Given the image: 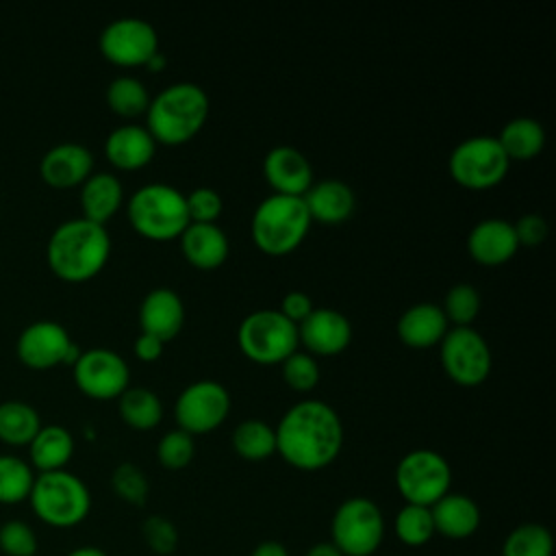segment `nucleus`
Returning <instances> with one entry per match:
<instances>
[{"mask_svg":"<svg viewBox=\"0 0 556 556\" xmlns=\"http://www.w3.org/2000/svg\"><path fill=\"white\" fill-rule=\"evenodd\" d=\"M276 452L300 471H319L334 463L343 447V424L321 400L293 404L274 428Z\"/></svg>","mask_w":556,"mask_h":556,"instance_id":"f257e3e1","label":"nucleus"},{"mask_svg":"<svg viewBox=\"0 0 556 556\" xmlns=\"http://www.w3.org/2000/svg\"><path fill=\"white\" fill-rule=\"evenodd\" d=\"M111 237L104 224L87 217L61 222L46 245V258L52 271L67 282L93 278L109 261Z\"/></svg>","mask_w":556,"mask_h":556,"instance_id":"f03ea898","label":"nucleus"},{"mask_svg":"<svg viewBox=\"0 0 556 556\" xmlns=\"http://www.w3.org/2000/svg\"><path fill=\"white\" fill-rule=\"evenodd\" d=\"M208 119V96L195 83H174L150 98L146 128L156 143L182 146Z\"/></svg>","mask_w":556,"mask_h":556,"instance_id":"7ed1b4c3","label":"nucleus"},{"mask_svg":"<svg viewBox=\"0 0 556 556\" xmlns=\"http://www.w3.org/2000/svg\"><path fill=\"white\" fill-rule=\"evenodd\" d=\"M311 224L313 222L302 198L271 193L254 208L250 235L261 252L269 256H285L300 248Z\"/></svg>","mask_w":556,"mask_h":556,"instance_id":"20e7f679","label":"nucleus"},{"mask_svg":"<svg viewBox=\"0 0 556 556\" xmlns=\"http://www.w3.org/2000/svg\"><path fill=\"white\" fill-rule=\"evenodd\" d=\"M28 502L37 519L50 528H74L91 510L87 484L67 469L37 473Z\"/></svg>","mask_w":556,"mask_h":556,"instance_id":"39448f33","label":"nucleus"},{"mask_svg":"<svg viewBox=\"0 0 556 556\" xmlns=\"http://www.w3.org/2000/svg\"><path fill=\"white\" fill-rule=\"evenodd\" d=\"M126 213L132 230L152 241L176 239L189 224L185 193L165 182L139 187L128 198Z\"/></svg>","mask_w":556,"mask_h":556,"instance_id":"423d86ee","label":"nucleus"},{"mask_svg":"<svg viewBox=\"0 0 556 556\" xmlns=\"http://www.w3.org/2000/svg\"><path fill=\"white\" fill-rule=\"evenodd\" d=\"M237 345L252 363L278 365L298 350V326L278 308L252 311L237 328Z\"/></svg>","mask_w":556,"mask_h":556,"instance_id":"0eeeda50","label":"nucleus"},{"mask_svg":"<svg viewBox=\"0 0 556 556\" xmlns=\"http://www.w3.org/2000/svg\"><path fill=\"white\" fill-rule=\"evenodd\" d=\"M384 515L369 497H348L330 521V543L343 556H371L384 541Z\"/></svg>","mask_w":556,"mask_h":556,"instance_id":"6e6552de","label":"nucleus"},{"mask_svg":"<svg viewBox=\"0 0 556 556\" xmlns=\"http://www.w3.org/2000/svg\"><path fill=\"white\" fill-rule=\"evenodd\" d=\"M508 167V156L491 135L463 139L447 159V169L454 182L471 191H484L500 185L506 178Z\"/></svg>","mask_w":556,"mask_h":556,"instance_id":"1a4fd4ad","label":"nucleus"},{"mask_svg":"<svg viewBox=\"0 0 556 556\" xmlns=\"http://www.w3.org/2000/svg\"><path fill=\"white\" fill-rule=\"evenodd\" d=\"M395 486L406 504L432 506L452 486V467L434 450H410L395 467Z\"/></svg>","mask_w":556,"mask_h":556,"instance_id":"9d476101","label":"nucleus"},{"mask_svg":"<svg viewBox=\"0 0 556 556\" xmlns=\"http://www.w3.org/2000/svg\"><path fill=\"white\" fill-rule=\"evenodd\" d=\"M441 365L447 378L460 387H478L491 374V350L471 326L450 328L439 343Z\"/></svg>","mask_w":556,"mask_h":556,"instance_id":"9b49d317","label":"nucleus"},{"mask_svg":"<svg viewBox=\"0 0 556 556\" xmlns=\"http://www.w3.org/2000/svg\"><path fill=\"white\" fill-rule=\"evenodd\" d=\"M230 413V393L217 380H195L176 400L178 428L193 434L217 430Z\"/></svg>","mask_w":556,"mask_h":556,"instance_id":"f8f14e48","label":"nucleus"},{"mask_svg":"<svg viewBox=\"0 0 556 556\" xmlns=\"http://www.w3.org/2000/svg\"><path fill=\"white\" fill-rule=\"evenodd\" d=\"M98 46L104 59L122 67L146 65L152 54L159 52V35L154 26L141 17H117L109 22Z\"/></svg>","mask_w":556,"mask_h":556,"instance_id":"ddd939ff","label":"nucleus"},{"mask_svg":"<svg viewBox=\"0 0 556 556\" xmlns=\"http://www.w3.org/2000/svg\"><path fill=\"white\" fill-rule=\"evenodd\" d=\"M80 352L83 350L72 341L67 328L52 319H37L28 324L17 337V356L35 369L54 367L59 363L74 365Z\"/></svg>","mask_w":556,"mask_h":556,"instance_id":"4468645a","label":"nucleus"},{"mask_svg":"<svg viewBox=\"0 0 556 556\" xmlns=\"http://www.w3.org/2000/svg\"><path fill=\"white\" fill-rule=\"evenodd\" d=\"M72 369L78 389L96 400L119 397L130 382L126 361L109 348L83 350Z\"/></svg>","mask_w":556,"mask_h":556,"instance_id":"2eb2a0df","label":"nucleus"},{"mask_svg":"<svg viewBox=\"0 0 556 556\" xmlns=\"http://www.w3.org/2000/svg\"><path fill=\"white\" fill-rule=\"evenodd\" d=\"M352 341V324L337 308H313L311 315L298 324V343L311 356H337L348 350Z\"/></svg>","mask_w":556,"mask_h":556,"instance_id":"dca6fc26","label":"nucleus"},{"mask_svg":"<svg viewBox=\"0 0 556 556\" xmlns=\"http://www.w3.org/2000/svg\"><path fill=\"white\" fill-rule=\"evenodd\" d=\"M263 174L274 193L302 198L313 185V165L293 146H276L265 154Z\"/></svg>","mask_w":556,"mask_h":556,"instance_id":"f3484780","label":"nucleus"},{"mask_svg":"<svg viewBox=\"0 0 556 556\" xmlns=\"http://www.w3.org/2000/svg\"><path fill=\"white\" fill-rule=\"evenodd\" d=\"M93 172V154L78 141H61L46 150L39 161L41 178L59 189L83 185Z\"/></svg>","mask_w":556,"mask_h":556,"instance_id":"a211bd4d","label":"nucleus"},{"mask_svg":"<svg viewBox=\"0 0 556 556\" xmlns=\"http://www.w3.org/2000/svg\"><path fill=\"white\" fill-rule=\"evenodd\" d=\"M467 250L478 265L497 267L508 263L517 250V237L513 224L500 217L480 219L467 235Z\"/></svg>","mask_w":556,"mask_h":556,"instance_id":"6ab92c4d","label":"nucleus"},{"mask_svg":"<svg viewBox=\"0 0 556 556\" xmlns=\"http://www.w3.org/2000/svg\"><path fill=\"white\" fill-rule=\"evenodd\" d=\"M185 324V304L174 289L156 287L148 291L139 304L141 332L161 339L163 343L178 337Z\"/></svg>","mask_w":556,"mask_h":556,"instance_id":"aec40b11","label":"nucleus"},{"mask_svg":"<svg viewBox=\"0 0 556 556\" xmlns=\"http://www.w3.org/2000/svg\"><path fill=\"white\" fill-rule=\"evenodd\" d=\"M156 141L146 126L122 124L113 128L104 139V154L117 169H141L154 159Z\"/></svg>","mask_w":556,"mask_h":556,"instance_id":"412c9836","label":"nucleus"},{"mask_svg":"<svg viewBox=\"0 0 556 556\" xmlns=\"http://www.w3.org/2000/svg\"><path fill=\"white\" fill-rule=\"evenodd\" d=\"M450 324L441 306L432 302H419L408 306L397 319V337L413 350H428L441 343Z\"/></svg>","mask_w":556,"mask_h":556,"instance_id":"4be33fe9","label":"nucleus"},{"mask_svg":"<svg viewBox=\"0 0 556 556\" xmlns=\"http://www.w3.org/2000/svg\"><path fill=\"white\" fill-rule=\"evenodd\" d=\"M304 206L308 211L311 222H319V224H341L345 222L356 206V198L354 191L348 182L343 180H319L313 182L311 189L302 195Z\"/></svg>","mask_w":556,"mask_h":556,"instance_id":"5701e85b","label":"nucleus"},{"mask_svg":"<svg viewBox=\"0 0 556 556\" xmlns=\"http://www.w3.org/2000/svg\"><path fill=\"white\" fill-rule=\"evenodd\" d=\"M178 239L185 261L198 269H217L230 252L228 237L217 224H187Z\"/></svg>","mask_w":556,"mask_h":556,"instance_id":"b1692460","label":"nucleus"},{"mask_svg":"<svg viewBox=\"0 0 556 556\" xmlns=\"http://www.w3.org/2000/svg\"><path fill=\"white\" fill-rule=\"evenodd\" d=\"M434 534H441L445 539H467L476 534L480 528V508L478 504L463 493H445L439 502L430 506Z\"/></svg>","mask_w":556,"mask_h":556,"instance_id":"393cba45","label":"nucleus"},{"mask_svg":"<svg viewBox=\"0 0 556 556\" xmlns=\"http://www.w3.org/2000/svg\"><path fill=\"white\" fill-rule=\"evenodd\" d=\"M124 200L122 180L109 172H91L87 180L80 185V206L83 217L104 224L111 219Z\"/></svg>","mask_w":556,"mask_h":556,"instance_id":"a878e982","label":"nucleus"},{"mask_svg":"<svg viewBox=\"0 0 556 556\" xmlns=\"http://www.w3.org/2000/svg\"><path fill=\"white\" fill-rule=\"evenodd\" d=\"M74 454V437L61 424H46L28 443L30 467L41 471L65 469Z\"/></svg>","mask_w":556,"mask_h":556,"instance_id":"bb28decb","label":"nucleus"},{"mask_svg":"<svg viewBox=\"0 0 556 556\" xmlns=\"http://www.w3.org/2000/svg\"><path fill=\"white\" fill-rule=\"evenodd\" d=\"M508 161H532L543 152L545 128L534 117H513L495 137Z\"/></svg>","mask_w":556,"mask_h":556,"instance_id":"cd10ccee","label":"nucleus"},{"mask_svg":"<svg viewBox=\"0 0 556 556\" xmlns=\"http://www.w3.org/2000/svg\"><path fill=\"white\" fill-rule=\"evenodd\" d=\"M41 428L39 413L24 400L0 402V439L9 445H28Z\"/></svg>","mask_w":556,"mask_h":556,"instance_id":"c85d7f7f","label":"nucleus"},{"mask_svg":"<svg viewBox=\"0 0 556 556\" xmlns=\"http://www.w3.org/2000/svg\"><path fill=\"white\" fill-rule=\"evenodd\" d=\"M119 417L135 430H152L163 419L161 397L146 387H128L119 397Z\"/></svg>","mask_w":556,"mask_h":556,"instance_id":"c756f323","label":"nucleus"},{"mask_svg":"<svg viewBox=\"0 0 556 556\" xmlns=\"http://www.w3.org/2000/svg\"><path fill=\"white\" fill-rule=\"evenodd\" d=\"M232 450L243 460H265L276 454V432L261 419H245L232 430Z\"/></svg>","mask_w":556,"mask_h":556,"instance_id":"7c9ffc66","label":"nucleus"},{"mask_svg":"<svg viewBox=\"0 0 556 556\" xmlns=\"http://www.w3.org/2000/svg\"><path fill=\"white\" fill-rule=\"evenodd\" d=\"M35 469L17 454H0V504H20L28 500Z\"/></svg>","mask_w":556,"mask_h":556,"instance_id":"2f4dec72","label":"nucleus"},{"mask_svg":"<svg viewBox=\"0 0 556 556\" xmlns=\"http://www.w3.org/2000/svg\"><path fill=\"white\" fill-rule=\"evenodd\" d=\"M106 104L122 117H137L148 111L150 93L135 76H115L106 87Z\"/></svg>","mask_w":556,"mask_h":556,"instance_id":"473e14b6","label":"nucleus"},{"mask_svg":"<svg viewBox=\"0 0 556 556\" xmlns=\"http://www.w3.org/2000/svg\"><path fill=\"white\" fill-rule=\"evenodd\" d=\"M554 536L541 523H521L502 543V556H552Z\"/></svg>","mask_w":556,"mask_h":556,"instance_id":"72a5a7b5","label":"nucleus"},{"mask_svg":"<svg viewBox=\"0 0 556 556\" xmlns=\"http://www.w3.org/2000/svg\"><path fill=\"white\" fill-rule=\"evenodd\" d=\"M395 536L408 547H421L434 536L432 513L428 506L404 504L393 519Z\"/></svg>","mask_w":556,"mask_h":556,"instance_id":"f704fd0d","label":"nucleus"},{"mask_svg":"<svg viewBox=\"0 0 556 556\" xmlns=\"http://www.w3.org/2000/svg\"><path fill=\"white\" fill-rule=\"evenodd\" d=\"M441 311H443L447 324H452V328L471 326V321L480 313V293H478V289L467 285V282L454 285L445 293Z\"/></svg>","mask_w":556,"mask_h":556,"instance_id":"c9c22d12","label":"nucleus"},{"mask_svg":"<svg viewBox=\"0 0 556 556\" xmlns=\"http://www.w3.org/2000/svg\"><path fill=\"white\" fill-rule=\"evenodd\" d=\"M111 486L119 500L132 506H143L148 502L150 484L135 463H119L111 473Z\"/></svg>","mask_w":556,"mask_h":556,"instance_id":"e433bc0d","label":"nucleus"},{"mask_svg":"<svg viewBox=\"0 0 556 556\" xmlns=\"http://www.w3.org/2000/svg\"><path fill=\"white\" fill-rule=\"evenodd\" d=\"M195 454V443L193 437L180 428L169 430L161 437L159 445H156V458L165 469L178 471L185 469Z\"/></svg>","mask_w":556,"mask_h":556,"instance_id":"4c0bfd02","label":"nucleus"},{"mask_svg":"<svg viewBox=\"0 0 556 556\" xmlns=\"http://www.w3.org/2000/svg\"><path fill=\"white\" fill-rule=\"evenodd\" d=\"M39 539L24 519H7L0 523V552L4 556H37Z\"/></svg>","mask_w":556,"mask_h":556,"instance_id":"58836bf2","label":"nucleus"},{"mask_svg":"<svg viewBox=\"0 0 556 556\" xmlns=\"http://www.w3.org/2000/svg\"><path fill=\"white\" fill-rule=\"evenodd\" d=\"M282 378L289 389L306 393L319 382V365L308 352H293L282 363Z\"/></svg>","mask_w":556,"mask_h":556,"instance_id":"ea45409f","label":"nucleus"},{"mask_svg":"<svg viewBox=\"0 0 556 556\" xmlns=\"http://www.w3.org/2000/svg\"><path fill=\"white\" fill-rule=\"evenodd\" d=\"M141 536L148 549L156 556H169L178 547V530L176 526L161 515H150L141 523Z\"/></svg>","mask_w":556,"mask_h":556,"instance_id":"a19ab883","label":"nucleus"},{"mask_svg":"<svg viewBox=\"0 0 556 556\" xmlns=\"http://www.w3.org/2000/svg\"><path fill=\"white\" fill-rule=\"evenodd\" d=\"M189 224H215L222 215V195L211 187H198L185 195Z\"/></svg>","mask_w":556,"mask_h":556,"instance_id":"79ce46f5","label":"nucleus"},{"mask_svg":"<svg viewBox=\"0 0 556 556\" xmlns=\"http://www.w3.org/2000/svg\"><path fill=\"white\" fill-rule=\"evenodd\" d=\"M519 248H536L547 237V222L539 213H526L513 224Z\"/></svg>","mask_w":556,"mask_h":556,"instance_id":"37998d69","label":"nucleus"},{"mask_svg":"<svg viewBox=\"0 0 556 556\" xmlns=\"http://www.w3.org/2000/svg\"><path fill=\"white\" fill-rule=\"evenodd\" d=\"M315 306H313V300L304 293V291H289L285 298H282V302H280V313L291 321V324H302L308 315H311V311H313Z\"/></svg>","mask_w":556,"mask_h":556,"instance_id":"c03bdc74","label":"nucleus"},{"mask_svg":"<svg viewBox=\"0 0 556 556\" xmlns=\"http://www.w3.org/2000/svg\"><path fill=\"white\" fill-rule=\"evenodd\" d=\"M163 341L152 337V334H146V332H139V337L135 339V356L143 363H152V361H159L161 354H163Z\"/></svg>","mask_w":556,"mask_h":556,"instance_id":"a18cd8bd","label":"nucleus"},{"mask_svg":"<svg viewBox=\"0 0 556 556\" xmlns=\"http://www.w3.org/2000/svg\"><path fill=\"white\" fill-rule=\"evenodd\" d=\"M250 556H289V552L280 541H261Z\"/></svg>","mask_w":556,"mask_h":556,"instance_id":"49530a36","label":"nucleus"},{"mask_svg":"<svg viewBox=\"0 0 556 556\" xmlns=\"http://www.w3.org/2000/svg\"><path fill=\"white\" fill-rule=\"evenodd\" d=\"M304 556H343V554L330 541H321V543L311 545Z\"/></svg>","mask_w":556,"mask_h":556,"instance_id":"de8ad7c7","label":"nucleus"},{"mask_svg":"<svg viewBox=\"0 0 556 556\" xmlns=\"http://www.w3.org/2000/svg\"><path fill=\"white\" fill-rule=\"evenodd\" d=\"M65 556H106V552L96 545H80V547H74L72 552H67Z\"/></svg>","mask_w":556,"mask_h":556,"instance_id":"09e8293b","label":"nucleus"},{"mask_svg":"<svg viewBox=\"0 0 556 556\" xmlns=\"http://www.w3.org/2000/svg\"><path fill=\"white\" fill-rule=\"evenodd\" d=\"M165 65H167V59H165L163 52L152 54V56L148 59V63H146V67H148L150 72H161V70H165Z\"/></svg>","mask_w":556,"mask_h":556,"instance_id":"8fccbe9b","label":"nucleus"}]
</instances>
